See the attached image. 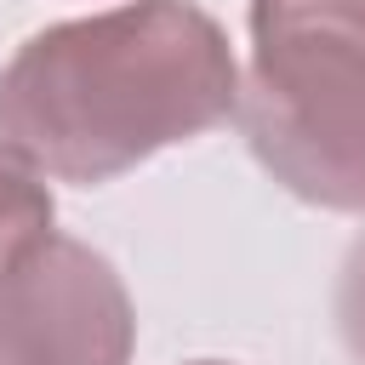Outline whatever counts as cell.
<instances>
[{
    "mask_svg": "<svg viewBox=\"0 0 365 365\" xmlns=\"http://www.w3.org/2000/svg\"><path fill=\"white\" fill-rule=\"evenodd\" d=\"M194 365H222V359H194Z\"/></svg>",
    "mask_w": 365,
    "mask_h": 365,
    "instance_id": "52a82bcc",
    "label": "cell"
},
{
    "mask_svg": "<svg viewBox=\"0 0 365 365\" xmlns=\"http://www.w3.org/2000/svg\"><path fill=\"white\" fill-rule=\"evenodd\" d=\"M234 103L228 34L194 0H131L51 23L0 68V137L63 182H108L222 125Z\"/></svg>",
    "mask_w": 365,
    "mask_h": 365,
    "instance_id": "6da1fadb",
    "label": "cell"
},
{
    "mask_svg": "<svg viewBox=\"0 0 365 365\" xmlns=\"http://www.w3.org/2000/svg\"><path fill=\"white\" fill-rule=\"evenodd\" d=\"M40 228H51V194L40 182V165L0 137V262Z\"/></svg>",
    "mask_w": 365,
    "mask_h": 365,
    "instance_id": "277c9868",
    "label": "cell"
},
{
    "mask_svg": "<svg viewBox=\"0 0 365 365\" xmlns=\"http://www.w3.org/2000/svg\"><path fill=\"white\" fill-rule=\"evenodd\" d=\"M137 314L91 245L29 234L0 262V365H125Z\"/></svg>",
    "mask_w": 365,
    "mask_h": 365,
    "instance_id": "3957f363",
    "label": "cell"
},
{
    "mask_svg": "<svg viewBox=\"0 0 365 365\" xmlns=\"http://www.w3.org/2000/svg\"><path fill=\"white\" fill-rule=\"evenodd\" d=\"M234 120L297 200L365 211V46L336 34L257 40Z\"/></svg>",
    "mask_w": 365,
    "mask_h": 365,
    "instance_id": "7a4b0ae2",
    "label": "cell"
},
{
    "mask_svg": "<svg viewBox=\"0 0 365 365\" xmlns=\"http://www.w3.org/2000/svg\"><path fill=\"white\" fill-rule=\"evenodd\" d=\"M251 34H336L365 46V0H251Z\"/></svg>",
    "mask_w": 365,
    "mask_h": 365,
    "instance_id": "5b68a950",
    "label": "cell"
},
{
    "mask_svg": "<svg viewBox=\"0 0 365 365\" xmlns=\"http://www.w3.org/2000/svg\"><path fill=\"white\" fill-rule=\"evenodd\" d=\"M336 325H342L348 354L365 365V234L348 245L342 274H336Z\"/></svg>",
    "mask_w": 365,
    "mask_h": 365,
    "instance_id": "8992f818",
    "label": "cell"
}]
</instances>
